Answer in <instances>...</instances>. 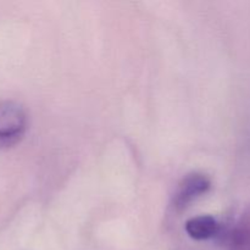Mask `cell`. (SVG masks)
I'll use <instances>...</instances> for the list:
<instances>
[{
  "instance_id": "1",
  "label": "cell",
  "mask_w": 250,
  "mask_h": 250,
  "mask_svg": "<svg viewBox=\"0 0 250 250\" xmlns=\"http://www.w3.org/2000/svg\"><path fill=\"white\" fill-rule=\"evenodd\" d=\"M26 129L27 115L23 107L11 100L0 102V148L16 146Z\"/></svg>"
},
{
  "instance_id": "2",
  "label": "cell",
  "mask_w": 250,
  "mask_h": 250,
  "mask_svg": "<svg viewBox=\"0 0 250 250\" xmlns=\"http://www.w3.org/2000/svg\"><path fill=\"white\" fill-rule=\"evenodd\" d=\"M210 188V181L207 176L200 173L188 175L180 183L177 192L175 194V207L183 209L195 198L204 194Z\"/></svg>"
},
{
  "instance_id": "3",
  "label": "cell",
  "mask_w": 250,
  "mask_h": 250,
  "mask_svg": "<svg viewBox=\"0 0 250 250\" xmlns=\"http://www.w3.org/2000/svg\"><path fill=\"white\" fill-rule=\"evenodd\" d=\"M186 231L193 239L205 241L219 234L221 232V227L214 217L202 215L188 220L186 224Z\"/></svg>"
},
{
  "instance_id": "4",
  "label": "cell",
  "mask_w": 250,
  "mask_h": 250,
  "mask_svg": "<svg viewBox=\"0 0 250 250\" xmlns=\"http://www.w3.org/2000/svg\"><path fill=\"white\" fill-rule=\"evenodd\" d=\"M229 250H250V210L227 233Z\"/></svg>"
}]
</instances>
